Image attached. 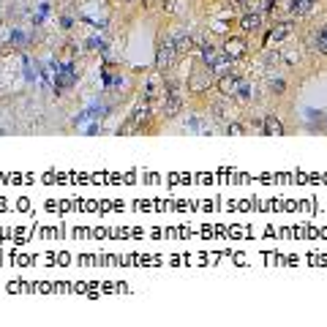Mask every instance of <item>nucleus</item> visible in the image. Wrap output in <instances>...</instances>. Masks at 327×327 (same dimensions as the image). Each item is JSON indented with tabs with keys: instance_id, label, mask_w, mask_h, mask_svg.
Instances as JSON below:
<instances>
[{
	"instance_id": "obj_19",
	"label": "nucleus",
	"mask_w": 327,
	"mask_h": 327,
	"mask_svg": "<svg viewBox=\"0 0 327 327\" xmlns=\"http://www.w3.org/2000/svg\"><path fill=\"white\" fill-rule=\"evenodd\" d=\"M227 134L237 137V134H243V125H240V123H227Z\"/></svg>"
},
{
	"instance_id": "obj_8",
	"label": "nucleus",
	"mask_w": 327,
	"mask_h": 327,
	"mask_svg": "<svg viewBox=\"0 0 327 327\" xmlns=\"http://www.w3.org/2000/svg\"><path fill=\"white\" fill-rule=\"evenodd\" d=\"M147 120H150V104H147V101H139L137 109H134V115H131V120H129V125L123 129V134H131V129H137V125H145Z\"/></svg>"
},
{
	"instance_id": "obj_15",
	"label": "nucleus",
	"mask_w": 327,
	"mask_h": 327,
	"mask_svg": "<svg viewBox=\"0 0 327 327\" xmlns=\"http://www.w3.org/2000/svg\"><path fill=\"white\" fill-rule=\"evenodd\" d=\"M314 49L322 52V55H327V25L316 30V36H314Z\"/></svg>"
},
{
	"instance_id": "obj_17",
	"label": "nucleus",
	"mask_w": 327,
	"mask_h": 327,
	"mask_svg": "<svg viewBox=\"0 0 327 327\" xmlns=\"http://www.w3.org/2000/svg\"><path fill=\"white\" fill-rule=\"evenodd\" d=\"M229 11L245 14V11H248V0H232V3H229Z\"/></svg>"
},
{
	"instance_id": "obj_20",
	"label": "nucleus",
	"mask_w": 327,
	"mask_h": 327,
	"mask_svg": "<svg viewBox=\"0 0 327 327\" xmlns=\"http://www.w3.org/2000/svg\"><path fill=\"white\" fill-rule=\"evenodd\" d=\"M90 46H93V49H101V52L107 49V44H104L101 38H90Z\"/></svg>"
},
{
	"instance_id": "obj_1",
	"label": "nucleus",
	"mask_w": 327,
	"mask_h": 327,
	"mask_svg": "<svg viewBox=\"0 0 327 327\" xmlns=\"http://www.w3.org/2000/svg\"><path fill=\"white\" fill-rule=\"evenodd\" d=\"M213 68L207 66V63H194L191 66V74H188V87L191 93H205L213 87Z\"/></svg>"
},
{
	"instance_id": "obj_7",
	"label": "nucleus",
	"mask_w": 327,
	"mask_h": 327,
	"mask_svg": "<svg viewBox=\"0 0 327 327\" xmlns=\"http://www.w3.org/2000/svg\"><path fill=\"white\" fill-rule=\"evenodd\" d=\"M262 22H265V14H262L259 9H248L245 14H240V28L245 30V33H257V30L262 28Z\"/></svg>"
},
{
	"instance_id": "obj_16",
	"label": "nucleus",
	"mask_w": 327,
	"mask_h": 327,
	"mask_svg": "<svg viewBox=\"0 0 327 327\" xmlns=\"http://www.w3.org/2000/svg\"><path fill=\"white\" fill-rule=\"evenodd\" d=\"M270 90H273L275 95H281V93L286 90V82H284V79H281V77H275V79H270Z\"/></svg>"
},
{
	"instance_id": "obj_9",
	"label": "nucleus",
	"mask_w": 327,
	"mask_h": 327,
	"mask_svg": "<svg viewBox=\"0 0 327 327\" xmlns=\"http://www.w3.org/2000/svg\"><path fill=\"white\" fill-rule=\"evenodd\" d=\"M237 85H240V77L232 74V71L218 74V90H221V95H229V98H232L235 90H237Z\"/></svg>"
},
{
	"instance_id": "obj_4",
	"label": "nucleus",
	"mask_w": 327,
	"mask_h": 327,
	"mask_svg": "<svg viewBox=\"0 0 327 327\" xmlns=\"http://www.w3.org/2000/svg\"><path fill=\"white\" fill-rule=\"evenodd\" d=\"M178 58H180V55H178V49H174L172 38H164V41L158 44V49H156V68H158V71L172 68Z\"/></svg>"
},
{
	"instance_id": "obj_18",
	"label": "nucleus",
	"mask_w": 327,
	"mask_h": 327,
	"mask_svg": "<svg viewBox=\"0 0 327 327\" xmlns=\"http://www.w3.org/2000/svg\"><path fill=\"white\" fill-rule=\"evenodd\" d=\"M22 41H25V33H22V30H14V33H11V44L22 46Z\"/></svg>"
},
{
	"instance_id": "obj_14",
	"label": "nucleus",
	"mask_w": 327,
	"mask_h": 327,
	"mask_svg": "<svg viewBox=\"0 0 327 327\" xmlns=\"http://www.w3.org/2000/svg\"><path fill=\"white\" fill-rule=\"evenodd\" d=\"M265 134H267V137H281V134H284V125L278 123L273 115H267V117H265Z\"/></svg>"
},
{
	"instance_id": "obj_11",
	"label": "nucleus",
	"mask_w": 327,
	"mask_h": 327,
	"mask_svg": "<svg viewBox=\"0 0 327 327\" xmlns=\"http://www.w3.org/2000/svg\"><path fill=\"white\" fill-rule=\"evenodd\" d=\"M232 98H235L237 104H248V101L254 98V85H248L245 79H240V85H237V90H235Z\"/></svg>"
},
{
	"instance_id": "obj_3",
	"label": "nucleus",
	"mask_w": 327,
	"mask_h": 327,
	"mask_svg": "<svg viewBox=\"0 0 327 327\" xmlns=\"http://www.w3.org/2000/svg\"><path fill=\"white\" fill-rule=\"evenodd\" d=\"M183 109V90L178 82H166L164 85V101H161V112L166 117H174Z\"/></svg>"
},
{
	"instance_id": "obj_10",
	"label": "nucleus",
	"mask_w": 327,
	"mask_h": 327,
	"mask_svg": "<svg viewBox=\"0 0 327 327\" xmlns=\"http://www.w3.org/2000/svg\"><path fill=\"white\" fill-rule=\"evenodd\" d=\"M232 109H235V98H229V95H221V101L213 104V115L221 117V120L232 117Z\"/></svg>"
},
{
	"instance_id": "obj_2",
	"label": "nucleus",
	"mask_w": 327,
	"mask_h": 327,
	"mask_svg": "<svg viewBox=\"0 0 327 327\" xmlns=\"http://www.w3.org/2000/svg\"><path fill=\"white\" fill-rule=\"evenodd\" d=\"M199 52H202V63L213 68V74H224L232 66V60L224 55V49H215L213 44H199Z\"/></svg>"
},
{
	"instance_id": "obj_13",
	"label": "nucleus",
	"mask_w": 327,
	"mask_h": 327,
	"mask_svg": "<svg viewBox=\"0 0 327 327\" xmlns=\"http://www.w3.org/2000/svg\"><path fill=\"white\" fill-rule=\"evenodd\" d=\"M172 44H174V49H178V55H186V52L194 49V41H191V36H183V33L174 36Z\"/></svg>"
},
{
	"instance_id": "obj_5",
	"label": "nucleus",
	"mask_w": 327,
	"mask_h": 327,
	"mask_svg": "<svg viewBox=\"0 0 327 327\" xmlns=\"http://www.w3.org/2000/svg\"><path fill=\"white\" fill-rule=\"evenodd\" d=\"M221 49H224V55L229 60H240V58H245V52H248V44H245V38H240V36H229Z\"/></svg>"
},
{
	"instance_id": "obj_12",
	"label": "nucleus",
	"mask_w": 327,
	"mask_h": 327,
	"mask_svg": "<svg viewBox=\"0 0 327 327\" xmlns=\"http://www.w3.org/2000/svg\"><path fill=\"white\" fill-rule=\"evenodd\" d=\"M316 0H289V14H294V17H306V14L314 9Z\"/></svg>"
},
{
	"instance_id": "obj_6",
	"label": "nucleus",
	"mask_w": 327,
	"mask_h": 327,
	"mask_svg": "<svg viewBox=\"0 0 327 327\" xmlns=\"http://www.w3.org/2000/svg\"><path fill=\"white\" fill-rule=\"evenodd\" d=\"M289 36H292V22H278V25L265 36V46H267V49L281 46V41H284V38H289Z\"/></svg>"
}]
</instances>
